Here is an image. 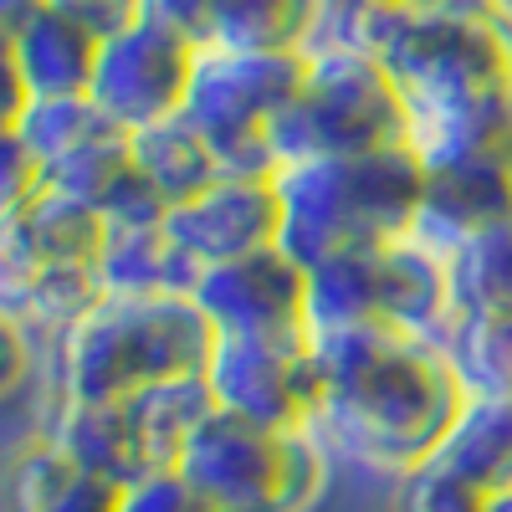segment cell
<instances>
[{"label":"cell","mask_w":512,"mask_h":512,"mask_svg":"<svg viewBox=\"0 0 512 512\" xmlns=\"http://www.w3.org/2000/svg\"><path fill=\"white\" fill-rule=\"evenodd\" d=\"M466 405L441 338L400 328L318 333V410L308 431L333 461L405 477L436 461Z\"/></svg>","instance_id":"6da1fadb"},{"label":"cell","mask_w":512,"mask_h":512,"mask_svg":"<svg viewBox=\"0 0 512 512\" xmlns=\"http://www.w3.org/2000/svg\"><path fill=\"white\" fill-rule=\"evenodd\" d=\"M216 328L195 297H123L103 303L47 344V400H134L154 384L205 374Z\"/></svg>","instance_id":"7a4b0ae2"},{"label":"cell","mask_w":512,"mask_h":512,"mask_svg":"<svg viewBox=\"0 0 512 512\" xmlns=\"http://www.w3.org/2000/svg\"><path fill=\"white\" fill-rule=\"evenodd\" d=\"M277 195H282L277 246L313 272L338 251L410 236L425 205V164L410 144L349 159H303L277 169Z\"/></svg>","instance_id":"3957f363"},{"label":"cell","mask_w":512,"mask_h":512,"mask_svg":"<svg viewBox=\"0 0 512 512\" xmlns=\"http://www.w3.org/2000/svg\"><path fill=\"white\" fill-rule=\"evenodd\" d=\"M308 277H313V297H308L313 333L400 328L420 338H441L456 318L451 262L420 231L338 251Z\"/></svg>","instance_id":"277c9868"},{"label":"cell","mask_w":512,"mask_h":512,"mask_svg":"<svg viewBox=\"0 0 512 512\" xmlns=\"http://www.w3.org/2000/svg\"><path fill=\"white\" fill-rule=\"evenodd\" d=\"M400 144H410V113L395 77L364 52L318 41L303 62V82H297L292 103L272 123L277 164L349 159Z\"/></svg>","instance_id":"5b68a950"},{"label":"cell","mask_w":512,"mask_h":512,"mask_svg":"<svg viewBox=\"0 0 512 512\" xmlns=\"http://www.w3.org/2000/svg\"><path fill=\"white\" fill-rule=\"evenodd\" d=\"M328 461L313 431H277L210 410L180 456V472L216 512H308L328 487Z\"/></svg>","instance_id":"8992f818"},{"label":"cell","mask_w":512,"mask_h":512,"mask_svg":"<svg viewBox=\"0 0 512 512\" xmlns=\"http://www.w3.org/2000/svg\"><path fill=\"white\" fill-rule=\"evenodd\" d=\"M303 57L287 52H221L205 47L195 67V88L185 103V118L216 149L221 175H277V149H272V123L292 103L303 82Z\"/></svg>","instance_id":"52a82bcc"},{"label":"cell","mask_w":512,"mask_h":512,"mask_svg":"<svg viewBox=\"0 0 512 512\" xmlns=\"http://www.w3.org/2000/svg\"><path fill=\"white\" fill-rule=\"evenodd\" d=\"M210 400L226 415L277 425V431H308L318 410V333H216L205 359Z\"/></svg>","instance_id":"ba28073f"},{"label":"cell","mask_w":512,"mask_h":512,"mask_svg":"<svg viewBox=\"0 0 512 512\" xmlns=\"http://www.w3.org/2000/svg\"><path fill=\"white\" fill-rule=\"evenodd\" d=\"M200 52L205 47H195L190 36L169 31L159 21H139L98 47L88 98L128 134L164 123V118H180L195 88Z\"/></svg>","instance_id":"9c48e42d"},{"label":"cell","mask_w":512,"mask_h":512,"mask_svg":"<svg viewBox=\"0 0 512 512\" xmlns=\"http://www.w3.org/2000/svg\"><path fill=\"white\" fill-rule=\"evenodd\" d=\"M190 297L200 303V313L210 318L216 333H282V328L313 323L308 318L313 277L282 246L205 267Z\"/></svg>","instance_id":"30bf717a"},{"label":"cell","mask_w":512,"mask_h":512,"mask_svg":"<svg viewBox=\"0 0 512 512\" xmlns=\"http://www.w3.org/2000/svg\"><path fill=\"white\" fill-rule=\"evenodd\" d=\"M169 236L185 246V256L205 272L216 262H236V256L267 251L282 241V195L277 175H221L216 185H205L200 195L169 205L164 216Z\"/></svg>","instance_id":"8fae6325"},{"label":"cell","mask_w":512,"mask_h":512,"mask_svg":"<svg viewBox=\"0 0 512 512\" xmlns=\"http://www.w3.org/2000/svg\"><path fill=\"white\" fill-rule=\"evenodd\" d=\"M108 231L113 226L98 205L41 190L16 216H0V277L31 267H98Z\"/></svg>","instance_id":"7c38bea8"},{"label":"cell","mask_w":512,"mask_h":512,"mask_svg":"<svg viewBox=\"0 0 512 512\" xmlns=\"http://www.w3.org/2000/svg\"><path fill=\"white\" fill-rule=\"evenodd\" d=\"M6 41V72H16L36 103L47 98H88V82L98 67V47L103 41L93 31H82L77 21H67L57 6H41L11 26H0Z\"/></svg>","instance_id":"4fadbf2b"},{"label":"cell","mask_w":512,"mask_h":512,"mask_svg":"<svg viewBox=\"0 0 512 512\" xmlns=\"http://www.w3.org/2000/svg\"><path fill=\"white\" fill-rule=\"evenodd\" d=\"M41 436H52L82 472H93L113 487H128L154 472L128 400H52Z\"/></svg>","instance_id":"5bb4252c"},{"label":"cell","mask_w":512,"mask_h":512,"mask_svg":"<svg viewBox=\"0 0 512 512\" xmlns=\"http://www.w3.org/2000/svg\"><path fill=\"white\" fill-rule=\"evenodd\" d=\"M118 492L123 487L82 472V466L41 431L11 456V477H6V507L11 512H118Z\"/></svg>","instance_id":"9a60e30c"},{"label":"cell","mask_w":512,"mask_h":512,"mask_svg":"<svg viewBox=\"0 0 512 512\" xmlns=\"http://www.w3.org/2000/svg\"><path fill=\"white\" fill-rule=\"evenodd\" d=\"M333 0H210V47L221 52H313Z\"/></svg>","instance_id":"2e32d148"},{"label":"cell","mask_w":512,"mask_h":512,"mask_svg":"<svg viewBox=\"0 0 512 512\" xmlns=\"http://www.w3.org/2000/svg\"><path fill=\"white\" fill-rule=\"evenodd\" d=\"M103 287L123 297H169V292H195L200 267L185 256V246L169 236L164 221L154 226H113L103 246Z\"/></svg>","instance_id":"e0dca14e"},{"label":"cell","mask_w":512,"mask_h":512,"mask_svg":"<svg viewBox=\"0 0 512 512\" xmlns=\"http://www.w3.org/2000/svg\"><path fill=\"white\" fill-rule=\"evenodd\" d=\"M436 461L477 492L497 497L512 487V395L502 400H466Z\"/></svg>","instance_id":"ac0fdd59"},{"label":"cell","mask_w":512,"mask_h":512,"mask_svg":"<svg viewBox=\"0 0 512 512\" xmlns=\"http://www.w3.org/2000/svg\"><path fill=\"white\" fill-rule=\"evenodd\" d=\"M441 349L456 369L466 400L512 395V313L507 308H456Z\"/></svg>","instance_id":"d6986e66"},{"label":"cell","mask_w":512,"mask_h":512,"mask_svg":"<svg viewBox=\"0 0 512 512\" xmlns=\"http://www.w3.org/2000/svg\"><path fill=\"white\" fill-rule=\"evenodd\" d=\"M134 164H139V175L159 190L164 205H180V200H190L205 185L221 180L216 149L205 144V134L185 113L139 128V134H134Z\"/></svg>","instance_id":"ffe728a7"},{"label":"cell","mask_w":512,"mask_h":512,"mask_svg":"<svg viewBox=\"0 0 512 512\" xmlns=\"http://www.w3.org/2000/svg\"><path fill=\"white\" fill-rule=\"evenodd\" d=\"M451 292L456 308H507L512 313V216L477 226L451 251Z\"/></svg>","instance_id":"44dd1931"},{"label":"cell","mask_w":512,"mask_h":512,"mask_svg":"<svg viewBox=\"0 0 512 512\" xmlns=\"http://www.w3.org/2000/svg\"><path fill=\"white\" fill-rule=\"evenodd\" d=\"M425 0H333L328 6V31L323 41H338L349 52L379 57V47L390 41Z\"/></svg>","instance_id":"7402d4cb"},{"label":"cell","mask_w":512,"mask_h":512,"mask_svg":"<svg viewBox=\"0 0 512 512\" xmlns=\"http://www.w3.org/2000/svg\"><path fill=\"white\" fill-rule=\"evenodd\" d=\"M390 512H487V492H477L472 482L446 472L441 461H425L415 472L395 477Z\"/></svg>","instance_id":"603a6c76"},{"label":"cell","mask_w":512,"mask_h":512,"mask_svg":"<svg viewBox=\"0 0 512 512\" xmlns=\"http://www.w3.org/2000/svg\"><path fill=\"white\" fill-rule=\"evenodd\" d=\"M118 512H216L195 482L180 472V466H164V472H149L139 482H128L118 492Z\"/></svg>","instance_id":"cb8c5ba5"},{"label":"cell","mask_w":512,"mask_h":512,"mask_svg":"<svg viewBox=\"0 0 512 512\" xmlns=\"http://www.w3.org/2000/svg\"><path fill=\"white\" fill-rule=\"evenodd\" d=\"M47 6H57L67 21H77L82 31H93L98 41H108V36L144 21V0H47Z\"/></svg>","instance_id":"d4e9b609"},{"label":"cell","mask_w":512,"mask_h":512,"mask_svg":"<svg viewBox=\"0 0 512 512\" xmlns=\"http://www.w3.org/2000/svg\"><path fill=\"white\" fill-rule=\"evenodd\" d=\"M144 21L190 36L195 47H210V0H144Z\"/></svg>","instance_id":"484cf974"},{"label":"cell","mask_w":512,"mask_h":512,"mask_svg":"<svg viewBox=\"0 0 512 512\" xmlns=\"http://www.w3.org/2000/svg\"><path fill=\"white\" fill-rule=\"evenodd\" d=\"M487 512H512V487L497 492V497H487Z\"/></svg>","instance_id":"4316f807"},{"label":"cell","mask_w":512,"mask_h":512,"mask_svg":"<svg viewBox=\"0 0 512 512\" xmlns=\"http://www.w3.org/2000/svg\"><path fill=\"white\" fill-rule=\"evenodd\" d=\"M487 6H497V11H507V16H512V0H487Z\"/></svg>","instance_id":"83f0119b"}]
</instances>
